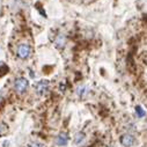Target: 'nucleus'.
Instances as JSON below:
<instances>
[{
  "instance_id": "nucleus-1",
  "label": "nucleus",
  "mask_w": 147,
  "mask_h": 147,
  "mask_svg": "<svg viewBox=\"0 0 147 147\" xmlns=\"http://www.w3.org/2000/svg\"><path fill=\"white\" fill-rule=\"evenodd\" d=\"M49 88H50V82L48 80H40L34 86V89L37 95H45L49 92Z\"/></svg>"
},
{
  "instance_id": "nucleus-2",
  "label": "nucleus",
  "mask_w": 147,
  "mask_h": 147,
  "mask_svg": "<svg viewBox=\"0 0 147 147\" xmlns=\"http://www.w3.org/2000/svg\"><path fill=\"white\" fill-rule=\"evenodd\" d=\"M29 87V81L26 78H18L14 82V89L19 94H23Z\"/></svg>"
},
{
  "instance_id": "nucleus-3",
  "label": "nucleus",
  "mask_w": 147,
  "mask_h": 147,
  "mask_svg": "<svg viewBox=\"0 0 147 147\" xmlns=\"http://www.w3.org/2000/svg\"><path fill=\"white\" fill-rule=\"evenodd\" d=\"M16 55L20 59H28L31 55V48L28 44H20L16 50Z\"/></svg>"
},
{
  "instance_id": "nucleus-4",
  "label": "nucleus",
  "mask_w": 147,
  "mask_h": 147,
  "mask_svg": "<svg viewBox=\"0 0 147 147\" xmlns=\"http://www.w3.org/2000/svg\"><path fill=\"white\" fill-rule=\"evenodd\" d=\"M134 141H136V139H134V137L132 136V134H123L122 137H121V144L124 146V147H131V146H133L134 145Z\"/></svg>"
},
{
  "instance_id": "nucleus-5",
  "label": "nucleus",
  "mask_w": 147,
  "mask_h": 147,
  "mask_svg": "<svg viewBox=\"0 0 147 147\" xmlns=\"http://www.w3.org/2000/svg\"><path fill=\"white\" fill-rule=\"evenodd\" d=\"M65 44H66V37H65L63 34H58L57 37H56V40H55V45H56V48H58V49L61 50V49H64Z\"/></svg>"
},
{
  "instance_id": "nucleus-6",
  "label": "nucleus",
  "mask_w": 147,
  "mask_h": 147,
  "mask_svg": "<svg viewBox=\"0 0 147 147\" xmlns=\"http://www.w3.org/2000/svg\"><path fill=\"white\" fill-rule=\"evenodd\" d=\"M67 141H68V134L66 132L59 133L58 137H57V139H56V144L58 146H65L67 144Z\"/></svg>"
},
{
  "instance_id": "nucleus-7",
  "label": "nucleus",
  "mask_w": 147,
  "mask_h": 147,
  "mask_svg": "<svg viewBox=\"0 0 147 147\" xmlns=\"http://www.w3.org/2000/svg\"><path fill=\"white\" fill-rule=\"evenodd\" d=\"M88 92H89V89H88V87H87V86L79 87V88H78V90H77V93H78V95H79L80 97H85V96L88 94Z\"/></svg>"
},
{
  "instance_id": "nucleus-8",
  "label": "nucleus",
  "mask_w": 147,
  "mask_h": 147,
  "mask_svg": "<svg viewBox=\"0 0 147 147\" xmlns=\"http://www.w3.org/2000/svg\"><path fill=\"white\" fill-rule=\"evenodd\" d=\"M8 73V66L5 63H0V78Z\"/></svg>"
},
{
  "instance_id": "nucleus-9",
  "label": "nucleus",
  "mask_w": 147,
  "mask_h": 147,
  "mask_svg": "<svg viewBox=\"0 0 147 147\" xmlns=\"http://www.w3.org/2000/svg\"><path fill=\"white\" fill-rule=\"evenodd\" d=\"M84 139H85V133L79 132V133H77V134H76V137H74V144L79 145Z\"/></svg>"
},
{
  "instance_id": "nucleus-10",
  "label": "nucleus",
  "mask_w": 147,
  "mask_h": 147,
  "mask_svg": "<svg viewBox=\"0 0 147 147\" xmlns=\"http://www.w3.org/2000/svg\"><path fill=\"white\" fill-rule=\"evenodd\" d=\"M136 113H137V115H138V117H144L145 116V111H144V109L140 107V105H138V107H136Z\"/></svg>"
},
{
  "instance_id": "nucleus-11",
  "label": "nucleus",
  "mask_w": 147,
  "mask_h": 147,
  "mask_svg": "<svg viewBox=\"0 0 147 147\" xmlns=\"http://www.w3.org/2000/svg\"><path fill=\"white\" fill-rule=\"evenodd\" d=\"M7 131H8L7 125L5 123H3V122H0V133H6Z\"/></svg>"
},
{
  "instance_id": "nucleus-12",
  "label": "nucleus",
  "mask_w": 147,
  "mask_h": 147,
  "mask_svg": "<svg viewBox=\"0 0 147 147\" xmlns=\"http://www.w3.org/2000/svg\"><path fill=\"white\" fill-rule=\"evenodd\" d=\"M29 147H43V145H41V144H38V142H31V144L29 145Z\"/></svg>"
}]
</instances>
